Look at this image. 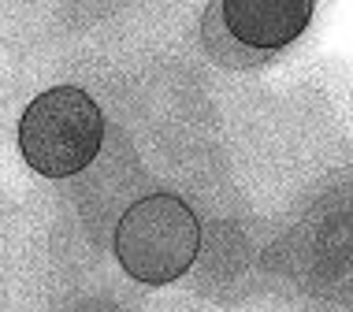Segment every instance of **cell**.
Masks as SVG:
<instances>
[{"instance_id":"3957f363","label":"cell","mask_w":353,"mask_h":312,"mask_svg":"<svg viewBox=\"0 0 353 312\" xmlns=\"http://www.w3.org/2000/svg\"><path fill=\"white\" fill-rule=\"evenodd\" d=\"M309 19L312 0H223L227 34L261 63L301 37Z\"/></svg>"},{"instance_id":"277c9868","label":"cell","mask_w":353,"mask_h":312,"mask_svg":"<svg viewBox=\"0 0 353 312\" xmlns=\"http://www.w3.org/2000/svg\"><path fill=\"white\" fill-rule=\"evenodd\" d=\"M201 45H205V52L212 56L219 67L242 71V67H256V63H261L256 56H250L231 34H227V26H223V0H212V4L205 8V15H201Z\"/></svg>"},{"instance_id":"6da1fadb","label":"cell","mask_w":353,"mask_h":312,"mask_svg":"<svg viewBox=\"0 0 353 312\" xmlns=\"http://www.w3.org/2000/svg\"><path fill=\"white\" fill-rule=\"evenodd\" d=\"M201 249V223L175 194H149L123 212L116 227V260L130 279L168 287L186 275Z\"/></svg>"},{"instance_id":"7a4b0ae2","label":"cell","mask_w":353,"mask_h":312,"mask_svg":"<svg viewBox=\"0 0 353 312\" xmlns=\"http://www.w3.org/2000/svg\"><path fill=\"white\" fill-rule=\"evenodd\" d=\"M104 141L97 101L79 86H52L26 104L19 119L23 160L45 178H68L93 164Z\"/></svg>"}]
</instances>
